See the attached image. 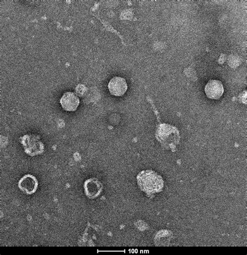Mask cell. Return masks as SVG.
I'll return each instance as SVG.
<instances>
[{
    "label": "cell",
    "instance_id": "5b68a950",
    "mask_svg": "<svg viewBox=\"0 0 247 255\" xmlns=\"http://www.w3.org/2000/svg\"><path fill=\"white\" fill-rule=\"evenodd\" d=\"M19 189L28 195L36 192L38 187V181L36 177L30 174L22 177L18 183Z\"/></svg>",
    "mask_w": 247,
    "mask_h": 255
},
{
    "label": "cell",
    "instance_id": "ba28073f",
    "mask_svg": "<svg viewBox=\"0 0 247 255\" xmlns=\"http://www.w3.org/2000/svg\"><path fill=\"white\" fill-rule=\"evenodd\" d=\"M60 103L63 109L68 112L76 111L79 105V99L73 92L65 93L61 99Z\"/></svg>",
    "mask_w": 247,
    "mask_h": 255
},
{
    "label": "cell",
    "instance_id": "52a82bcc",
    "mask_svg": "<svg viewBox=\"0 0 247 255\" xmlns=\"http://www.w3.org/2000/svg\"><path fill=\"white\" fill-rule=\"evenodd\" d=\"M108 88L111 95L116 97H121L125 94L128 86L124 78L120 77H115L110 80Z\"/></svg>",
    "mask_w": 247,
    "mask_h": 255
},
{
    "label": "cell",
    "instance_id": "7a4b0ae2",
    "mask_svg": "<svg viewBox=\"0 0 247 255\" xmlns=\"http://www.w3.org/2000/svg\"><path fill=\"white\" fill-rule=\"evenodd\" d=\"M156 137L161 145L174 151L180 142V133L178 128L168 124L160 123L157 126Z\"/></svg>",
    "mask_w": 247,
    "mask_h": 255
},
{
    "label": "cell",
    "instance_id": "3957f363",
    "mask_svg": "<svg viewBox=\"0 0 247 255\" xmlns=\"http://www.w3.org/2000/svg\"><path fill=\"white\" fill-rule=\"evenodd\" d=\"M19 142L24 149L25 152L30 156L41 155L44 151V145L39 135L25 134L20 137Z\"/></svg>",
    "mask_w": 247,
    "mask_h": 255
},
{
    "label": "cell",
    "instance_id": "277c9868",
    "mask_svg": "<svg viewBox=\"0 0 247 255\" xmlns=\"http://www.w3.org/2000/svg\"><path fill=\"white\" fill-rule=\"evenodd\" d=\"M84 188L87 198L93 200L98 198L101 194L103 189V185L98 179L92 178L85 182Z\"/></svg>",
    "mask_w": 247,
    "mask_h": 255
},
{
    "label": "cell",
    "instance_id": "8992f818",
    "mask_svg": "<svg viewBox=\"0 0 247 255\" xmlns=\"http://www.w3.org/2000/svg\"><path fill=\"white\" fill-rule=\"evenodd\" d=\"M207 97L212 100H219L224 94V87L220 81L211 80L205 87Z\"/></svg>",
    "mask_w": 247,
    "mask_h": 255
},
{
    "label": "cell",
    "instance_id": "6da1fadb",
    "mask_svg": "<svg viewBox=\"0 0 247 255\" xmlns=\"http://www.w3.org/2000/svg\"><path fill=\"white\" fill-rule=\"evenodd\" d=\"M137 184L141 190L148 195L161 192L164 188V180L156 172L152 170L141 171L137 176Z\"/></svg>",
    "mask_w": 247,
    "mask_h": 255
}]
</instances>
